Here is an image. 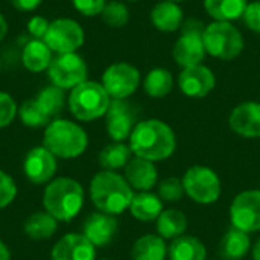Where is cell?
<instances>
[{
    "label": "cell",
    "instance_id": "obj_45",
    "mask_svg": "<svg viewBox=\"0 0 260 260\" xmlns=\"http://www.w3.org/2000/svg\"><path fill=\"white\" fill-rule=\"evenodd\" d=\"M129 2H139V0H129Z\"/></svg>",
    "mask_w": 260,
    "mask_h": 260
},
{
    "label": "cell",
    "instance_id": "obj_27",
    "mask_svg": "<svg viewBox=\"0 0 260 260\" xmlns=\"http://www.w3.org/2000/svg\"><path fill=\"white\" fill-rule=\"evenodd\" d=\"M168 256V245L158 235H145L139 238L131 248L133 260H165Z\"/></svg>",
    "mask_w": 260,
    "mask_h": 260
},
{
    "label": "cell",
    "instance_id": "obj_6",
    "mask_svg": "<svg viewBox=\"0 0 260 260\" xmlns=\"http://www.w3.org/2000/svg\"><path fill=\"white\" fill-rule=\"evenodd\" d=\"M203 41L206 52L222 61H232L244 50V37L230 21H213L207 24Z\"/></svg>",
    "mask_w": 260,
    "mask_h": 260
},
{
    "label": "cell",
    "instance_id": "obj_39",
    "mask_svg": "<svg viewBox=\"0 0 260 260\" xmlns=\"http://www.w3.org/2000/svg\"><path fill=\"white\" fill-rule=\"evenodd\" d=\"M50 21L43 15H34L27 21V34L32 37V40H43L47 34Z\"/></svg>",
    "mask_w": 260,
    "mask_h": 260
},
{
    "label": "cell",
    "instance_id": "obj_18",
    "mask_svg": "<svg viewBox=\"0 0 260 260\" xmlns=\"http://www.w3.org/2000/svg\"><path fill=\"white\" fill-rule=\"evenodd\" d=\"M230 129L245 139L260 137V102L247 101L236 105L229 117Z\"/></svg>",
    "mask_w": 260,
    "mask_h": 260
},
{
    "label": "cell",
    "instance_id": "obj_38",
    "mask_svg": "<svg viewBox=\"0 0 260 260\" xmlns=\"http://www.w3.org/2000/svg\"><path fill=\"white\" fill-rule=\"evenodd\" d=\"M242 20L251 32L260 35V0L248 2Z\"/></svg>",
    "mask_w": 260,
    "mask_h": 260
},
{
    "label": "cell",
    "instance_id": "obj_37",
    "mask_svg": "<svg viewBox=\"0 0 260 260\" xmlns=\"http://www.w3.org/2000/svg\"><path fill=\"white\" fill-rule=\"evenodd\" d=\"M72 6L84 17L101 15L102 9L107 5V0H70Z\"/></svg>",
    "mask_w": 260,
    "mask_h": 260
},
{
    "label": "cell",
    "instance_id": "obj_15",
    "mask_svg": "<svg viewBox=\"0 0 260 260\" xmlns=\"http://www.w3.org/2000/svg\"><path fill=\"white\" fill-rule=\"evenodd\" d=\"M216 85L215 73L204 64L186 67L178 76V87L187 98H206Z\"/></svg>",
    "mask_w": 260,
    "mask_h": 260
},
{
    "label": "cell",
    "instance_id": "obj_2",
    "mask_svg": "<svg viewBox=\"0 0 260 260\" xmlns=\"http://www.w3.org/2000/svg\"><path fill=\"white\" fill-rule=\"evenodd\" d=\"M41 203L43 210L58 222H70L82 212L85 192L78 180L72 177H55L46 184Z\"/></svg>",
    "mask_w": 260,
    "mask_h": 260
},
{
    "label": "cell",
    "instance_id": "obj_7",
    "mask_svg": "<svg viewBox=\"0 0 260 260\" xmlns=\"http://www.w3.org/2000/svg\"><path fill=\"white\" fill-rule=\"evenodd\" d=\"M204 29L206 26L203 24V21L197 18L184 20L181 26V35L177 38L172 49L174 61L181 69L203 64V59L207 55L203 41Z\"/></svg>",
    "mask_w": 260,
    "mask_h": 260
},
{
    "label": "cell",
    "instance_id": "obj_33",
    "mask_svg": "<svg viewBox=\"0 0 260 260\" xmlns=\"http://www.w3.org/2000/svg\"><path fill=\"white\" fill-rule=\"evenodd\" d=\"M102 21L110 27H123L129 21V11L125 3L113 0L107 2L105 8L101 12Z\"/></svg>",
    "mask_w": 260,
    "mask_h": 260
},
{
    "label": "cell",
    "instance_id": "obj_40",
    "mask_svg": "<svg viewBox=\"0 0 260 260\" xmlns=\"http://www.w3.org/2000/svg\"><path fill=\"white\" fill-rule=\"evenodd\" d=\"M14 9L20 12H34L35 9L40 8L43 0H9Z\"/></svg>",
    "mask_w": 260,
    "mask_h": 260
},
{
    "label": "cell",
    "instance_id": "obj_24",
    "mask_svg": "<svg viewBox=\"0 0 260 260\" xmlns=\"http://www.w3.org/2000/svg\"><path fill=\"white\" fill-rule=\"evenodd\" d=\"M129 213L142 222L157 221L163 212V201L157 193L152 192H137L129 204Z\"/></svg>",
    "mask_w": 260,
    "mask_h": 260
},
{
    "label": "cell",
    "instance_id": "obj_22",
    "mask_svg": "<svg viewBox=\"0 0 260 260\" xmlns=\"http://www.w3.org/2000/svg\"><path fill=\"white\" fill-rule=\"evenodd\" d=\"M53 59V52L43 40H30L21 52V64L30 73L46 72Z\"/></svg>",
    "mask_w": 260,
    "mask_h": 260
},
{
    "label": "cell",
    "instance_id": "obj_19",
    "mask_svg": "<svg viewBox=\"0 0 260 260\" xmlns=\"http://www.w3.org/2000/svg\"><path fill=\"white\" fill-rule=\"evenodd\" d=\"M125 180L137 192H151L158 181V171L155 165L149 160L133 157L129 163L125 166Z\"/></svg>",
    "mask_w": 260,
    "mask_h": 260
},
{
    "label": "cell",
    "instance_id": "obj_10",
    "mask_svg": "<svg viewBox=\"0 0 260 260\" xmlns=\"http://www.w3.org/2000/svg\"><path fill=\"white\" fill-rule=\"evenodd\" d=\"M43 41L56 55L73 53L82 47L85 41V32L76 20L62 17L50 21Z\"/></svg>",
    "mask_w": 260,
    "mask_h": 260
},
{
    "label": "cell",
    "instance_id": "obj_17",
    "mask_svg": "<svg viewBox=\"0 0 260 260\" xmlns=\"http://www.w3.org/2000/svg\"><path fill=\"white\" fill-rule=\"evenodd\" d=\"M117 230H119L117 218L104 212H94L88 215L82 224V235L96 248H102L111 244L117 235Z\"/></svg>",
    "mask_w": 260,
    "mask_h": 260
},
{
    "label": "cell",
    "instance_id": "obj_25",
    "mask_svg": "<svg viewBox=\"0 0 260 260\" xmlns=\"http://www.w3.org/2000/svg\"><path fill=\"white\" fill-rule=\"evenodd\" d=\"M168 257L169 260H206L207 250L198 238L183 235L171 242L168 247Z\"/></svg>",
    "mask_w": 260,
    "mask_h": 260
},
{
    "label": "cell",
    "instance_id": "obj_31",
    "mask_svg": "<svg viewBox=\"0 0 260 260\" xmlns=\"http://www.w3.org/2000/svg\"><path fill=\"white\" fill-rule=\"evenodd\" d=\"M35 101L38 102L41 110L53 120L64 110L67 104V96H66V90L50 84L38 91V94L35 96Z\"/></svg>",
    "mask_w": 260,
    "mask_h": 260
},
{
    "label": "cell",
    "instance_id": "obj_47",
    "mask_svg": "<svg viewBox=\"0 0 260 260\" xmlns=\"http://www.w3.org/2000/svg\"><path fill=\"white\" fill-rule=\"evenodd\" d=\"M99 260H108V259H99Z\"/></svg>",
    "mask_w": 260,
    "mask_h": 260
},
{
    "label": "cell",
    "instance_id": "obj_35",
    "mask_svg": "<svg viewBox=\"0 0 260 260\" xmlns=\"http://www.w3.org/2000/svg\"><path fill=\"white\" fill-rule=\"evenodd\" d=\"M18 114V105L15 99L8 93L0 90V129L9 126Z\"/></svg>",
    "mask_w": 260,
    "mask_h": 260
},
{
    "label": "cell",
    "instance_id": "obj_12",
    "mask_svg": "<svg viewBox=\"0 0 260 260\" xmlns=\"http://www.w3.org/2000/svg\"><path fill=\"white\" fill-rule=\"evenodd\" d=\"M230 221L235 229L245 233L260 230V189H250L238 193L230 204Z\"/></svg>",
    "mask_w": 260,
    "mask_h": 260
},
{
    "label": "cell",
    "instance_id": "obj_5",
    "mask_svg": "<svg viewBox=\"0 0 260 260\" xmlns=\"http://www.w3.org/2000/svg\"><path fill=\"white\" fill-rule=\"evenodd\" d=\"M111 104V98L101 82L87 79L79 84L67 96V107L72 116L79 122H93L105 117Z\"/></svg>",
    "mask_w": 260,
    "mask_h": 260
},
{
    "label": "cell",
    "instance_id": "obj_43",
    "mask_svg": "<svg viewBox=\"0 0 260 260\" xmlns=\"http://www.w3.org/2000/svg\"><path fill=\"white\" fill-rule=\"evenodd\" d=\"M251 251H253V260H260V238L256 241Z\"/></svg>",
    "mask_w": 260,
    "mask_h": 260
},
{
    "label": "cell",
    "instance_id": "obj_26",
    "mask_svg": "<svg viewBox=\"0 0 260 260\" xmlns=\"http://www.w3.org/2000/svg\"><path fill=\"white\" fill-rule=\"evenodd\" d=\"M134 157L129 145L125 142H111L110 145L104 146L98 155V161L104 171H119L125 169L129 160Z\"/></svg>",
    "mask_w": 260,
    "mask_h": 260
},
{
    "label": "cell",
    "instance_id": "obj_41",
    "mask_svg": "<svg viewBox=\"0 0 260 260\" xmlns=\"http://www.w3.org/2000/svg\"><path fill=\"white\" fill-rule=\"evenodd\" d=\"M8 30H9V26H8V21L5 18V15L0 12V43L6 38L8 35Z\"/></svg>",
    "mask_w": 260,
    "mask_h": 260
},
{
    "label": "cell",
    "instance_id": "obj_1",
    "mask_svg": "<svg viewBox=\"0 0 260 260\" xmlns=\"http://www.w3.org/2000/svg\"><path fill=\"white\" fill-rule=\"evenodd\" d=\"M128 145L136 157L149 161H163L174 155L177 149V137L174 129L163 120L146 119L137 122Z\"/></svg>",
    "mask_w": 260,
    "mask_h": 260
},
{
    "label": "cell",
    "instance_id": "obj_29",
    "mask_svg": "<svg viewBox=\"0 0 260 260\" xmlns=\"http://www.w3.org/2000/svg\"><path fill=\"white\" fill-rule=\"evenodd\" d=\"M157 235L166 239H177L183 235H186L187 230V216L175 209H168L160 213L157 218Z\"/></svg>",
    "mask_w": 260,
    "mask_h": 260
},
{
    "label": "cell",
    "instance_id": "obj_34",
    "mask_svg": "<svg viewBox=\"0 0 260 260\" xmlns=\"http://www.w3.org/2000/svg\"><path fill=\"white\" fill-rule=\"evenodd\" d=\"M184 186L180 178L169 177L158 183V197L163 203H178L184 197Z\"/></svg>",
    "mask_w": 260,
    "mask_h": 260
},
{
    "label": "cell",
    "instance_id": "obj_11",
    "mask_svg": "<svg viewBox=\"0 0 260 260\" xmlns=\"http://www.w3.org/2000/svg\"><path fill=\"white\" fill-rule=\"evenodd\" d=\"M101 84L111 99H128L140 85V72L129 62H114L102 73Z\"/></svg>",
    "mask_w": 260,
    "mask_h": 260
},
{
    "label": "cell",
    "instance_id": "obj_36",
    "mask_svg": "<svg viewBox=\"0 0 260 260\" xmlns=\"http://www.w3.org/2000/svg\"><path fill=\"white\" fill-rule=\"evenodd\" d=\"M18 189L15 180L5 171L0 169V210L11 206L17 198Z\"/></svg>",
    "mask_w": 260,
    "mask_h": 260
},
{
    "label": "cell",
    "instance_id": "obj_16",
    "mask_svg": "<svg viewBox=\"0 0 260 260\" xmlns=\"http://www.w3.org/2000/svg\"><path fill=\"white\" fill-rule=\"evenodd\" d=\"M50 260H96V247L82 233H67L55 242Z\"/></svg>",
    "mask_w": 260,
    "mask_h": 260
},
{
    "label": "cell",
    "instance_id": "obj_9",
    "mask_svg": "<svg viewBox=\"0 0 260 260\" xmlns=\"http://www.w3.org/2000/svg\"><path fill=\"white\" fill-rule=\"evenodd\" d=\"M47 76L52 85L62 90H73L75 87L87 81L88 67L78 52L61 53L53 56L47 69Z\"/></svg>",
    "mask_w": 260,
    "mask_h": 260
},
{
    "label": "cell",
    "instance_id": "obj_42",
    "mask_svg": "<svg viewBox=\"0 0 260 260\" xmlns=\"http://www.w3.org/2000/svg\"><path fill=\"white\" fill-rule=\"evenodd\" d=\"M0 260H12V254L9 247L0 239Z\"/></svg>",
    "mask_w": 260,
    "mask_h": 260
},
{
    "label": "cell",
    "instance_id": "obj_14",
    "mask_svg": "<svg viewBox=\"0 0 260 260\" xmlns=\"http://www.w3.org/2000/svg\"><path fill=\"white\" fill-rule=\"evenodd\" d=\"M136 125L137 116L133 105L126 102V99H111L105 114V128L110 139L113 142L128 140Z\"/></svg>",
    "mask_w": 260,
    "mask_h": 260
},
{
    "label": "cell",
    "instance_id": "obj_44",
    "mask_svg": "<svg viewBox=\"0 0 260 260\" xmlns=\"http://www.w3.org/2000/svg\"><path fill=\"white\" fill-rule=\"evenodd\" d=\"M169 2H175V3H180V2H184V0H169Z\"/></svg>",
    "mask_w": 260,
    "mask_h": 260
},
{
    "label": "cell",
    "instance_id": "obj_23",
    "mask_svg": "<svg viewBox=\"0 0 260 260\" xmlns=\"http://www.w3.org/2000/svg\"><path fill=\"white\" fill-rule=\"evenodd\" d=\"M251 250L250 235L232 227L219 242V256L222 260H242Z\"/></svg>",
    "mask_w": 260,
    "mask_h": 260
},
{
    "label": "cell",
    "instance_id": "obj_13",
    "mask_svg": "<svg viewBox=\"0 0 260 260\" xmlns=\"http://www.w3.org/2000/svg\"><path fill=\"white\" fill-rule=\"evenodd\" d=\"M58 171V158L43 145L30 148L23 158L24 177L37 186L50 183Z\"/></svg>",
    "mask_w": 260,
    "mask_h": 260
},
{
    "label": "cell",
    "instance_id": "obj_28",
    "mask_svg": "<svg viewBox=\"0 0 260 260\" xmlns=\"http://www.w3.org/2000/svg\"><path fill=\"white\" fill-rule=\"evenodd\" d=\"M248 0H204L206 12L213 21H230L242 18Z\"/></svg>",
    "mask_w": 260,
    "mask_h": 260
},
{
    "label": "cell",
    "instance_id": "obj_30",
    "mask_svg": "<svg viewBox=\"0 0 260 260\" xmlns=\"http://www.w3.org/2000/svg\"><path fill=\"white\" fill-rule=\"evenodd\" d=\"M145 93L149 98L154 99H161L168 96L172 88H174V76L168 69L163 67H155L148 72L145 82H143Z\"/></svg>",
    "mask_w": 260,
    "mask_h": 260
},
{
    "label": "cell",
    "instance_id": "obj_20",
    "mask_svg": "<svg viewBox=\"0 0 260 260\" xmlns=\"http://www.w3.org/2000/svg\"><path fill=\"white\" fill-rule=\"evenodd\" d=\"M151 23L160 32H175L184 23V14L178 3L161 0L151 11Z\"/></svg>",
    "mask_w": 260,
    "mask_h": 260
},
{
    "label": "cell",
    "instance_id": "obj_4",
    "mask_svg": "<svg viewBox=\"0 0 260 260\" xmlns=\"http://www.w3.org/2000/svg\"><path fill=\"white\" fill-rule=\"evenodd\" d=\"M41 145L56 158L73 160L87 151L88 134L79 123L56 117L44 128Z\"/></svg>",
    "mask_w": 260,
    "mask_h": 260
},
{
    "label": "cell",
    "instance_id": "obj_3",
    "mask_svg": "<svg viewBox=\"0 0 260 260\" xmlns=\"http://www.w3.org/2000/svg\"><path fill=\"white\" fill-rule=\"evenodd\" d=\"M134 190L123 175L114 171H101L90 181V200L104 213L119 216L129 209Z\"/></svg>",
    "mask_w": 260,
    "mask_h": 260
},
{
    "label": "cell",
    "instance_id": "obj_21",
    "mask_svg": "<svg viewBox=\"0 0 260 260\" xmlns=\"http://www.w3.org/2000/svg\"><path fill=\"white\" fill-rule=\"evenodd\" d=\"M23 232L30 241H49L58 232V221L46 210H37L24 219Z\"/></svg>",
    "mask_w": 260,
    "mask_h": 260
},
{
    "label": "cell",
    "instance_id": "obj_46",
    "mask_svg": "<svg viewBox=\"0 0 260 260\" xmlns=\"http://www.w3.org/2000/svg\"><path fill=\"white\" fill-rule=\"evenodd\" d=\"M0 69H2V61H0Z\"/></svg>",
    "mask_w": 260,
    "mask_h": 260
},
{
    "label": "cell",
    "instance_id": "obj_8",
    "mask_svg": "<svg viewBox=\"0 0 260 260\" xmlns=\"http://www.w3.org/2000/svg\"><path fill=\"white\" fill-rule=\"evenodd\" d=\"M181 181L186 195L193 203L201 206L215 204L222 192V186L218 174L212 168L203 165H195L189 168L184 172Z\"/></svg>",
    "mask_w": 260,
    "mask_h": 260
},
{
    "label": "cell",
    "instance_id": "obj_32",
    "mask_svg": "<svg viewBox=\"0 0 260 260\" xmlns=\"http://www.w3.org/2000/svg\"><path fill=\"white\" fill-rule=\"evenodd\" d=\"M17 117L20 119V122L30 128V129H40V128H46L50 123V117L41 110V107L38 105V102L34 99H26L21 105H18V114Z\"/></svg>",
    "mask_w": 260,
    "mask_h": 260
}]
</instances>
